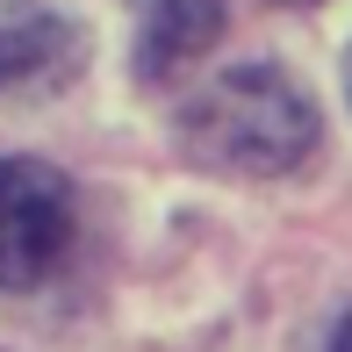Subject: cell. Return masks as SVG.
Returning a JSON list of instances; mask_svg holds the SVG:
<instances>
[{
	"label": "cell",
	"instance_id": "6da1fadb",
	"mask_svg": "<svg viewBox=\"0 0 352 352\" xmlns=\"http://www.w3.org/2000/svg\"><path fill=\"white\" fill-rule=\"evenodd\" d=\"M180 137L201 166L274 180L316 151V101L280 65H230L180 108Z\"/></svg>",
	"mask_w": 352,
	"mask_h": 352
},
{
	"label": "cell",
	"instance_id": "7a4b0ae2",
	"mask_svg": "<svg viewBox=\"0 0 352 352\" xmlns=\"http://www.w3.org/2000/svg\"><path fill=\"white\" fill-rule=\"evenodd\" d=\"M72 180L51 158H0V287H36L72 245Z\"/></svg>",
	"mask_w": 352,
	"mask_h": 352
},
{
	"label": "cell",
	"instance_id": "3957f363",
	"mask_svg": "<svg viewBox=\"0 0 352 352\" xmlns=\"http://www.w3.org/2000/svg\"><path fill=\"white\" fill-rule=\"evenodd\" d=\"M216 36H223V0H151L137 22V72L158 87V79L187 72Z\"/></svg>",
	"mask_w": 352,
	"mask_h": 352
},
{
	"label": "cell",
	"instance_id": "277c9868",
	"mask_svg": "<svg viewBox=\"0 0 352 352\" xmlns=\"http://www.w3.org/2000/svg\"><path fill=\"white\" fill-rule=\"evenodd\" d=\"M324 352H352V309L338 316V324H331V345H324Z\"/></svg>",
	"mask_w": 352,
	"mask_h": 352
},
{
	"label": "cell",
	"instance_id": "5b68a950",
	"mask_svg": "<svg viewBox=\"0 0 352 352\" xmlns=\"http://www.w3.org/2000/svg\"><path fill=\"white\" fill-rule=\"evenodd\" d=\"M0 72H8V65H0Z\"/></svg>",
	"mask_w": 352,
	"mask_h": 352
}]
</instances>
